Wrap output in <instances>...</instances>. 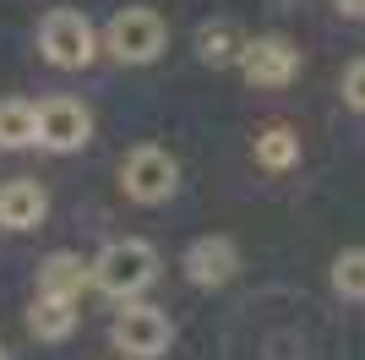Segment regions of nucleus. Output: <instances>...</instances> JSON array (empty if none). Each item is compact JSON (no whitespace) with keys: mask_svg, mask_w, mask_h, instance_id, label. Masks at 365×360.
<instances>
[{"mask_svg":"<svg viewBox=\"0 0 365 360\" xmlns=\"http://www.w3.org/2000/svg\"><path fill=\"white\" fill-rule=\"evenodd\" d=\"M88 279L109 300H137L158 279V251H153L148 240H109L104 251L88 262Z\"/></svg>","mask_w":365,"mask_h":360,"instance_id":"1","label":"nucleus"},{"mask_svg":"<svg viewBox=\"0 0 365 360\" xmlns=\"http://www.w3.org/2000/svg\"><path fill=\"white\" fill-rule=\"evenodd\" d=\"M164 39H169L164 16L148 11V6H125V11L109 16V28H104V49L120 60V66H148V60H158L164 55Z\"/></svg>","mask_w":365,"mask_h":360,"instance_id":"2","label":"nucleus"},{"mask_svg":"<svg viewBox=\"0 0 365 360\" xmlns=\"http://www.w3.org/2000/svg\"><path fill=\"white\" fill-rule=\"evenodd\" d=\"M115 349L125 360H158L169 344H175V322H169L158 306H137V300H125V311L115 316V328H109Z\"/></svg>","mask_w":365,"mask_h":360,"instance_id":"3","label":"nucleus"},{"mask_svg":"<svg viewBox=\"0 0 365 360\" xmlns=\"http://www.w3.org/2000/svg\"><path fill=\"white\" fill-rule=\"evenodd\" d=\"M38 49H44L49 66L61 71H82L93 55H98V33L82 11H49L44 28H38Z\"/></svg>","mask_w":365,"mask_h":360,"instance_id":"4","label":"nucleus"},{"mask_svg":"<svg viewBox=\"0 0 365 360\" xmlns=\"http://www.w3.org/2000/svg\"><path fill=\"white\" fill-rule=\"evenodd\" d=\"M120 186L131 202H169L175 196V186H180V164L169 159L164 148H153V142H142V148L125 153V164H120Z\"/></svg>","mask_w":365,"mask_h":360,"instance_id":"5","label":"nucleus"},{"mask_svg":"<svg viewBox=\"0 0 365 360\" xmlns=\"http://www.w3.org/2000/svg\"><path fill=\"white\" fill-rule=\"evenodd\" d=\"M33 126H38V148L49 153H76V148H88V136H93V115L76 99H44V104H33Z\"/></svg>","mask_w":365,"mask_h":360,"instance_id":"6","label":"nucleus"},{"mask_svg":"<svg viewBox=\"0 0 365 360\" xmlns=\"http://www.w3.org/2000/svg\"><path fill=\"white\" fill-rule=\"evenodd\" d=\"M240 71H245V82H257V88H284V82L300 71V49H294L284 33L245 39V49H240Z\"/></svg>","mask_w":365,"mask_h":360,"instance_id":"7","label":"nucleus"},{"mask_svg":"<svg viewBox=\"0 0 365 360\" xmlns=\"http://www.w3.org/2000/svg\"><path fill=\"white\" fill-rule=\"evenodd\" d=\"M180 268H185V279H191L197 289H218V284H229V279H235L240 251H235V240H229V235H202V240H191V246H185Z\"/></svg>","mask_w":365,"mask_h":360,"instance_id":"8","label":"nucleus"},{"mask_svg":"<svg viewBox=\"0 0 365 360\" xmlns=\"http://www.w3.org/2000/svg\"><path fill=\"white\" fill-rule=\"evenodd\" d=\"M44 213H49V196L38 180H6L0 186V224L6 229H33L44 224Z\"/></svg>","mask_w":365,"mask_h":360,"instance_id":"9","label":"nucleus"},{"mask_svg":"<svg viewBox=\"0 0 365 360\" xmlns=\"http://www.w3.org/2000/svg\"><path fill=\"white\" fill-rule=\"evenodd\" d=\"M82 284H88V262L76 251H55L38 262V295L44 300H76Z\"/></svg>","mask_w":365,"mask_h":360,"instance_id":"10","label":"nucleus"},{"mask_svg":"<svg viewBox=\"0 0 365 360\" xmlns=\"http://www.w3.org/2000/svg\"><path fill=\"white\" fill-rule=\"evenodd\" d=\"M28 328H33V339H44V344L71 339V333H76V300H44V295H38Z\"/></svg>","mask_w":365,"mask_h":360,"instance_id":"11","label":"nucleus"},{"mask_svg":"<svg viewBox=\"0 0 365 360\" xmlns=\"http://www.w3.org/2000/svg\"><path fill=\"white\" fill-rule=\"evenodd\" d=\"M197 49L207 66H229V60H240L245 39L235 33V22H202L197 28Z\"/></svg>","mask_w":365,"mask_h":360,"instance_id":"12","label":"nucleus"},{"mask_svg":"<svg viewBox=\"0 0 365 360\" xmlns=\"http://www.w3.org/2000/svg\"><path fill=\"white\" fill-rule=\"evenodd\" d=\"M33 104L28 99H0V148H33Z\"/></svg>","mask_w":365,"mask_h":360,"instance_id":"13","label":"nucleus"},{"mask_svg":"<svg viewBox=\"0 0 365 360\" xmlns=\"http://www.w3.org/2000/svg\"><path fill=\"white\" fill-rule=\"evenodd\" d=\"M294 159H300V136H294V131L273 126V131L257 136V164H262V169H289Z\"/></svg>","mask_w":365,"mask_h":360,"instance_id":"14","label":"nucleus"},{"mask_svg":"<svg viewBox=\"0 0 365 360\" xmlns=\"http://www.w3.org/2000/svg\"><path fill=\"white\" fill-rule=\"evenodd\" d=\"M333 289L344 300H365V246H349L333 256Z\"/></svg>","mask_w":365,"mask_h":360,"instance_id":"15","label":"nucleus"},{"mask_svg":"<svg viewBox=\"0 0 365 360\" xmlns=\"http://www.w3.org/2000/svg\"><path fill=\"white\" fill-rule=\"evenodd\" d=\"M344 104L365 115V60H354L349 71H344Z\"/></svg>","mask_w":365,"mask_h":360,"instance_id":"16","label":"nucleus"},{"mask_svg":"<svg viewBox=\"0 0 365 360\" xmlns=\"http://www.w3.org/2000/svg\"><path fill=\"white\" fill-rule=\"evenodd\" d=\"M344 16H354V22H365V0H333Z\"/></svg>","mask_w":365,"mask_h":360,"instance_id":"17","label":"nucleus"},{"mask_svg":"<svg viewBox=\"0 0 365 360\" xmlns=\"http://www.w3.org/2000/svg\"><path fill=\"white\" fill-rule=\"evenodd\" d=\"M0 360H6V349H0Z\"/></svg>","mask_w":365,"mask_h":360,"instance_id":"18","label":"nucleus"},{"mask_svg":"<svg viewBox=\"0 0 365 360\" xmlns=\"http://www.w3.org/2000/svg\"><path fill=\"white\" fill-rule=\"evenodd\" d=\"M120 360H125V355H120Z\"/></svg>","mask_w":365,"mask_h":360,"instance_id":"19","label":"nucleus"}]
</instances>
